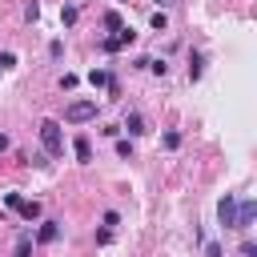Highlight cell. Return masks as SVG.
<instances>
[{
  "label": "cell",
  "instance_id": "cell-26",
  "mask_svg": "<svg viewBox=\"0 0 257 257\" xmlns=\"http://www.w3.org/2000/svg\"><path fill=\"white\" fill-rule=\"evenodd\" d=\"M4 149H8V137H4V133H0V153H4Z\"/></svg>",
  "mask_w": 257,
  "mask_h": 257
},
{
  "label": "cell",
  "instance_id": "cell-5",
  "mask_svg": "<svg viewBox=\"0 0 257 257\" xmlns=\"http://www.w3.org/2000/svg\"><path fill=\"white\" fill-rule=\"evenodd\" d=\"M217 217H221V225H225V229H233V225H237V193H225V197H221Z\"/></svg>",
  "mask_w": 257,
  "mask_h": 257
},
{
  "label": "cell",
  "instance_id": "cell-11",
  "mask_svg": "<svg viewBox=\"0 0 257 257\" xmlns=\"http://www.w3.org/2000/svg\"><path fill=\"white\" fill-rule=\"evenodd\" d=\"M108 80H112V76H108L104 68H92V72H88V84H92V88H108Z\"/></svg>",
  "mask_w": 257,
  "mask_h": 257
},
{
  "label": "cell",
  "instance_id": "cell-18",
  "mask_svg": "<svg viewBox=\"0 0 257 257\" xmlns=\"http://www.w3.org/2000/svg\"><path fill=\"white\" fill-rule=\"evenodd\" d=\"M48 56L60 60V56H64V40H52V44H48Z\"/></svg>",
  "mask_w": 257,
  "mask_h": 257
},
{
  "label": "cell",
  "instance_id": "cell-21",
  "mask_svg": "<svg viewBox=\"0 0 257 257\" xmlns=\"http://www.w3.org/2000/svg\"><path fill=\"white\" fill-rule=\"evenodd\" d=\"M20 201H24L20 193H4V205H8V209H20Z\"/></svg>",
  "mask_w": 257,
  "mask_h": 257
},
{
  "label": "cell",
  "instance_id": "cell-20",
  "mask_svg": "<svg viewBox=\"0 0 257 257\" xmlns=\"http://www.w3.org/2000/svg\"><path fill=\"white\" fill-rule=\"evenodd\" d=\"M149 72H157V76H165V72H169V64H165V60H149Z\"/></svg>",
  "mask_w": 257,
  "mask_h": 257
},
{
  "label": "cell",
  "instance_id": "cell-6",
  "mask_svg": "<svg viewBox=\"0 0 257 257\" xmlns=\"http://www.w3.org/2000/svg\"><path fill=\"white\" fill-rule=\"evenodd\" d=\"M60 237V221H40V229H36V241L40 245H52Z\"/></svg>",
  "mask_w": 257,
  "mask_h": 257
},
{
  "label": "cell",
  "instance_id": "cell-27",
  "mask_svg": "<svg viewBox=\"0 0 257 257\" xmlns=\"http://www.w3.org/2000/svg\"><path fill=\"white\" fill-rule=\"evenodd\" d=\"M120 4H128V0H120Z\"/></svg>",
  "mask_w": 257,
  "mask_h": 257
},
{
  "label": "cell",
  "instance_id": "cell-4",
  "mask_svg": "<svg viewBox=\"0 0 257 257\" xmlns=\"http://www.w3.org/2000/svg\"><path fill=\"white\" fill-rule=\"evenodd\" d=\"M253 217H257V205H253V197H237V225L233 229H253Z\"/></svg>",
  "mask_w": 257,
  "mask_h": 257
},
{
  "label": "cell",
  "instance_id": "cell-22",
  "mask_svg": "<svg viewBox=\"0 0 257 257\" xmlns=\"http://www.w3.org/2000/svg\"><path fill=\"white\" fill-rule=\"evenodd\" d=\"M112 225H120V213H116V209H108V213H104V229H112Z\"/></svg>",
  "mask_w": 257,
  "mask_h": 257
},
{
  "label": "cell",
  "instance_id": "cell-8",
  "mask_svg": "<svg viewBox=\"0 0 257 257\" xmlns=\"http://www.w3.org/2000/svg\"><path fill=\"white\" fill-rule=\"evenodd\" d=\"M72 153H76V161H80V165H88V161H92V145H88V137H76Z\"/></svg>",
  "mask_w": 257,
  "mask_h": 257
},
{
  "label": "cell",
  "instance_id": "cell-17",
  "mask_svg": "<svg viewBox=\"0 0 257 257\" xmlns=\"http://www.w3.org/2000/svg\"><path fill=\"white\" fill-rule=\"evenodd\" d=\"M60 24H76V8H72V4L60 8Z\"/></svg>",
  "mask_w": 257,
  "mask_h": 257
},
{
  "label": "cell",
  "instance_id": "cell-19",
  "mask_svg": "<svg viewBox=\"0 0 257 257\" xmlns=\"http://www.w3.org/2000/svg\"><path fill=\"white\" fill-rule=\"evenodd\" d=\"M116 157H133V141L120 137V141H116Z\"/></svg>",
  "mask_w": 257,
  "mask_h": 257
},
{
  "label": "cell",
  "instance_id": "cell-1",
  "mask_svg": "<svg viewBox=\"0 0 257 257\" xmlns=\"http://www.w3.org/2000/svg\"><path fill=\"white\" fill-rule=\"evenodd\" d=\"M40 145H44V153L48 157H60L64 153V133H60V120H40Z\"/></svg>",
  "mask_w": 257,
  "mask_h": 257
},
{
  "label": "cell",
  "instance_id": "cell-15",
  "mask_svg": "<svg viewBox=\"0 0 257 257\" xmlns=\"http://www.w3.org/2000/svg\"><path fill=\"white\" fill-rule=\"evenodd\" d=\"M16 257H32V237H28V233L16 241Z\"/></svg>",
  "mask_w": 257,
  "mask_h": 257
},
{
  "label": "cell",
  "instance_id": "cell-2",
  "mask_svg": "<svg viewBox=\"0 0 257 257\" xmlns=\"http://www.w3.org/2000/svg\"><path fill=\"white\" fill-rule=\"evenodd\" d=\"M96 116V100H72L68 108H64V120L68 124H84V120H92Z\"/></svg>",
  "mask_w": 257,
  "mask_h": 257
},
{
  "label": "cell",
  "instance_id": "cell-10",
  "mask_svg": "<svg viewBox=\"0 0 257 257\" xmlns=\"http://www.w3.org/2000/svg\"><path fill=\"white\" fill-rule=\"evenodd\" d=\"M201 72H205V56L189 52V80H201Z\"/></svg>",
  "mask_w": 257,
  "mask_h": 257
},
{
  "label": "cell",
  "instance_id": "cell-12",
  "mask_svg": "<svg viewBox=\"0 0 257 257\" xmlns=\"http://www.w3.org/2000/svg\"><path fill=\"white\" fill-rule=\"evenodd\" d=\"M149 24H153V32H165V28H169V16H165V8H157V12L149 16Z\"/></svg>",
  "mask_w": 257,
  "mask_h": 257
},
{
  "label": "cell",
  "instance_id": "cell-25",
  "mask_svg": "<svg viewBox=\"0 0 257 257\" xmlns=\"http://www.w3.org/2000/svg\"><path fill=\"white\" fill-rule=\"evenodd\" d=\"M169 4H177V0H157V8H169Z\"/></svg>",
  "mask_w": 257,
  "mask_h": 257
},
{
  "label": "cell",
  "instance_id": "cell-14",
  "mask_svg": "<svg viewBox=\"0 0 257 257\" xmlns=\"http://www.w3.org/2000/svg\"><path fill=\"white\" fill-rule=\"evenodd\" d=\"M161 145H165V149H181V133H177V128H169V133L161 137Z\"/></svg>",
  "mask_w": 257,
  "mask_h": 257
},
{
  "label": "cell",
  "instance_id": "cell-7",
  "mask_svg": "<svg viewBox=\"0 0 257 257\" xmlns=\"http://www.w3.org/2000/svg\"><path fill=\"white\" fill-rule=\"evenodd\" d=\"M120 128H128V137H141L145 133V116L141 112H124V124Z\"/></svg>",
  "mask_w": 257,
  "mask_h": 257
},
{
  "label": "cell",
  "instance_id": "cell-13",
  "mask_svg": "<svg viewBox=\"0 0 257 257\" xmlns=\"http://www.w3.org/2000/svg\"><path fill=\"white\" fill-rule=\"evenodd\" d=\"M100 24H104L108 32H116V28H124V24H120V12H104V20H100Z\"/></svg>",
  "mask_w": 257,
  "mask_h": 257
},
{
  "label": "cell",
  "instance_id": "cell-9",
  "mask_svg": "<svg viewBox=\"0 0 257 257\" xmlns=\"http://www.w3.org/2000/svg\"><path fill=\"white\" fill-rule=\"evenodd\" d=\"M16 213H20L24 221H40V213H44V209H40V201H20V209H16Z\"/></svg>",
  "mask_w": 257,
  "mask_h": 257
},
{
  "label": "cell",
  "instance_id": "cell-23",
  "mask_svg": "<svg viewBox=\"0 0 257 257\" xmlns=\"http://www.w3.org/2000/svg\"><path fill=\"white\" fill-rule=\"evenodd\" d=\"M241 257H257V245L253 241H241Z\"/></svg>",
  "mask_w": 257,
  "mask_h": 257
},
{
  "label": "cell",
  "instance_id": "cell-24",
  "mask_svg": "<svg viewBox=\"0 0 257 257\" xmlns=\"http://www.w3.org/2000/svg\"><path fill=\"white\" fill-rule=\"evenodd\" d=\"M205 257H221V245L217 241H205Z\"/></svg>",
  "mask_w": 257,
  "mask_h": 257
},
{
  "label": "cell",
  "instance_id": "cell-16",
  "mask_svg": "<svg viewBox=\"0 0 257 257\" xmlns=\"http://www.w3.org/2000/svg\"><path fill=\"white\" fill-rule=\"evenodd\" d=\"M36 16H40V4H36V0H28V4H24V20H28V24H36Z\"/></svg>",
  "mask_w": 257,
  "mask_h": 257
},
{
  "label": "cell",
  "instance_id": "cell-3",
  "mask_svg": "<svg viewBox=\"0 0 257 257\" xmlns=\"http://www.w3.org/2000/svg\"><path fill=\"white\" fill-rule=\"evenodd\" d=\"M133 40H137V32H133V28H116L112 36H104V40H100V48H104V52H120V48H128Z\"/></svg>",
  "mask_w": 257,
  "mask_h": 257
}]
</instances>
